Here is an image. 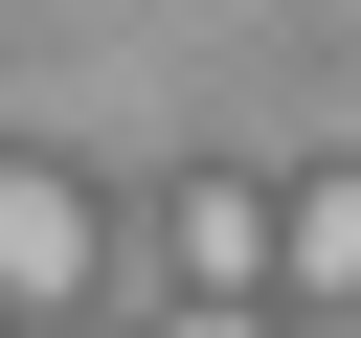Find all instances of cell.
<instances>
[{
  "label": "cell",
  "instance_id": "obj_1",
  "mask_svg": "<svg viewBox=\"0 0 361 338\" xmlns=\"http://www.w3.org/2000/svg\"><path fill=\"white\" fill-rule=\"evenodd\" d=\"M90 315V180L68 158H0V338Z\"/></svg>",
  "mask_w": 361,
  "mask_h": 338
},
{
  "label": "cell",
  "instance_id": "obj_3",
  "mask_svg": "<svg viewBox=\"0 0 361 338\" xmlns=\"http://www.w3.org/2000/svg\"><path fill=\"white\" fill-rule=\"evenodd\" d=\"M158 248H180V293H271V180H180Z\"/></svg>",
  "mask_w": 361,
  "mask_h": 338
},
{
  "label": "cell",
  "instance_id": "obj_2",
  "mask_svg": "<svg viewBox=\"0 0 361 338\" xmlns=\"http://www.w3.org/2000/svg\"><path fill=\"white\" fill-rule=\"evenodd\" d=\"M271 293L361 315V158H338V180H271Z\"/></svg>",
  "mask_w": 361,
  "mask_h": 338
},
{
  "label": "cell",
  "instance_id": "obj_4",
  "mask_svg": "<svg viewBox=\"0 0 361 338\" xmlns=\"http://www.w3.org/2000/svg\"><path fill=\"white\" fill-rule=\"evenodd\" d=\"M180 338H248V293H203V315H180Z\"/></svg>",
  "mask_w": 361,
  "mask_h": 338
}]
</instances>
